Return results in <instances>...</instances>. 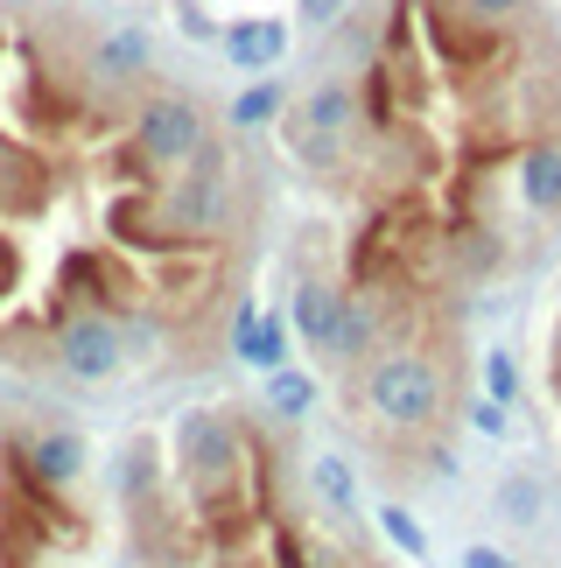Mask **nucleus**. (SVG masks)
Instances as JSON below:
<instances>
[{"mask_svg":"<svg viewBox=\"0 0 561 568\" xmlns=\"http://www.w3.org/2000/svg\"><path fill=\"white\" fill-rule=\"evenodd\" d=\"M126 568H400L365 540L358 513L316 498L309 464L288 470L246 422L232 477H183L155 435H134L113 470Z\"/></svg>","mask_w":561,"mask_h":568,"instance_id":"obj_1","label":"nucleus"},{"mask_svg":"<svg viewBox=\"0 0 561 568\" xmlns=\"http://www.w3.org/2000/svg\"><path fill=\"white\" fill-rule=\"evenodd\" d=\"M84 477H57L35 428L0 422V568H126L120 498L105 519L84 498Z\"/></svg>","mask_w":561,"mask_h":568,"instance_id":"obj_2","label":"nucleus"},{"mask_svg":"<svg viewBox=\"0 0 561 568\" xmlns=\"http://www.w3.org/2000/svg\"><path fill=\"white\" fill-rule=\"evenodd\" d=\"M358 407H365V428L428 443L457 407V386H449V365L436 352H386L358 373Z\"/></svg>","mask_w":561,"mask_h":568,"instance_id":"obj_3","label":"nucleus"},{"mask_svg":"<svg viewBox=\"0 0 561 568\" xmlns=\"http://www.w3.org/2000/svg\"><path fill=\"white\" fill-rule=\"evenodd\" d=\"M126 134H134V148L162 169V176H176V169H190V162L211 155V126L197 113V99H183V92H147V99H134Z\"/></svg>","mask_w":561,"mask_h":568,"instance_id":"obj_4","label":"nucleus"},{"mask_svg":"<svg viewBox=\"0 0 561 568\" xmlns=\"http://www.w3.org/2000/svg\"><path fill=\"white\" fill-rule=\"evenodd\" d=\"M358 141V92L351 84H316L309 99L295 105V126H288V148L309 169H337Z\"/></svg>","mask_w":561,"mask_h":568,"instance_id":"obj_5","label":"nucleus"},{"mask_svg":"<svg viewBox=\"0 0 561 568\" xmlns=\"http://www.w3.org/2000/svg\"><path fill=\"white\" fill-rule=\"evenodd\" d=\"M50 365L63 379H78V386H105V379H120L126 373V337H120V323H105V316H71L57 331L50 344Z\"/></svg>","mask_w":561,"mask_h":568,"instance_id":"obj_6","label":"nucleus"},{"mask_svg":"<svg viewBox=\"0 0 561 568\" xmlns=\"http://www.w3.org/2000/svg\"><path fill=\"white\" fill-rule=\"evenodd\" d=\"M288 331L309 344V352L323 358H337V344H344V288L337 281H302V288L288 295Z\"/></svg>","mask_w":561,"mask_h":568,"instance_id":"obj_7","label":"nucleus"},{"mask_svg":"<svg viewBox=\"0 0 561 568\" xmlns=\"http://www.w3.org/2000/svg\"><path fill=\"white\" fill-rule=\"evenodd\" d=\"M520 211L533 217H561V134H541L520 148Z\"/></svg>","mask_w":561,"mask_h":568,"instance_id":"obj_8","label":"nucleus"},{"mask_svg":"<svg viewBox=\"0 0 561 568\" xmlns=\"http://www.w3.org/2000/svg\"><path fill=\"white\" fill-rule=\"evenodd\" d=\"M225 57L239 63V71H274L280 57H288V29H280V21H267V14H253V21H232L225 29Z\"/></svg>","mask_w":561,"mask_h":568,"instance_id":"obj_9","label":"nucleus"},{"mask_svg":"<svg viewBox=\"0 0 561 568\" xmlns=\"http://www.w3.org/2000/svg\"><path fill=\"white\" fill-rule=\"evenodd\" d=\"M147 36L141 29H120V36H105L99 42V57H92V78L105 84V92H126V84H141L147 78Z\"/></svg>","mask_w":561,"mask_h":568,"instance_id":"obj_10","label":"nucleus"},{"mask_svg":"<svg viewBox=\"0 0 561 568\" xmlns=\"http://www.w3.org/2000/svg\"><path fill=\"white\" fill-rule=\"evenodd\" d=\"M261 407L274 414V422H302V414L316 407V379L280 365V373H267V386H261Z\"/></svg>","mask_w":561,"mask_h":568,"instance_id":"obj_11","label":"nucleus"},{"mask_svg":"<svg viewBox=\"0 0 561 568\" xmlns=\"http://www.w3.org/2000/svg\"><path fill=\"white\" fill-rule=\"evenodd\" d=\"M280 113V84L274 78H261V84H246L239 99H232V126H267Z\"/></svg>","mask_w":561,"mask_h":568,"instance_id":"obj_12","label":"nucleus"},{"mask_svg":"<svg viewBox=\"0 0 561 568\" xmlns=\"http://www.w3.org/2000/svg\"><path fill=\"white\" fill-rule=\"evenodd\" d=\"M379 534L394 540L407 561H428V534L415 527V513H407V506H379Z\"/></svg>","mask_w":561,"mask_h":568,"instance_id":"obj_13","label":"nucleus"},{"mask_svg":"<svg viewBox=\"0 0 561 568\" xmlns=\"http://www.w3.org/2000/svg\"><path fill=\"white\" fill-rule=\"evenodd\" d=\"M484 379H491V393H484V400L512 407V393H520V379H512V358H506V352H484Z\"/></svg>","mask_w":561,"mask_h":568,"instance_id":"obj_14","label":"nucleus"},{"mask_svg":"<svg viewBox=\"0 0 561 568\" xmlns=\"http://www.w3.org/2000/svg\"><path fill=\"white\" fill-rule=\"evenodd\" d=\"M520 8H527V0H463V14L478 21V29H491V21H512Z\"/></svg>","mask_w":561,"mask_h":568,"instance_id":"obj_15","label":"nucleus"},{"mask_svg":"<svg viewBox=\"0 0 561 568\" xmlns=\"http://www.w3.org/2000/svg\"><path fill=\"white\" fill-rule=\"evenodd\" d=\"M463 422L478 428V435H506V407H499V400H470V407H463Z\"/></svg>","mask_w":561,"mask_h":568,"instance_id":"obj_16","label":"nucleus"},{"mask_svg":"<svg viewBox=\"0 0 561 568\" xmlns=\"http://www.w3.org/2000/svg\"><path fill=\"white\" fill-rule=\"evenodd\" d=\"M295 14L309 21V29H330V21L344 14V0H295Z\"/></svg>","mask_w":561,"mask_h":568,"instance_id":"obj_17","label":"nucleus"},{"mask_svg":"<svg viewBox=\"0 0 561 568\" xmlns=\"http://www.w3.org/2000/svg\"><path fill=\"white\" fill-rule=\"evenodd\" d=\"M463 568H520V561H506L499 548H470V555H463Z\"/></svg>","mask_w":561,"mask_h":568,"instance_id":"obj_18","label":"nucleus"}]
</instances>
